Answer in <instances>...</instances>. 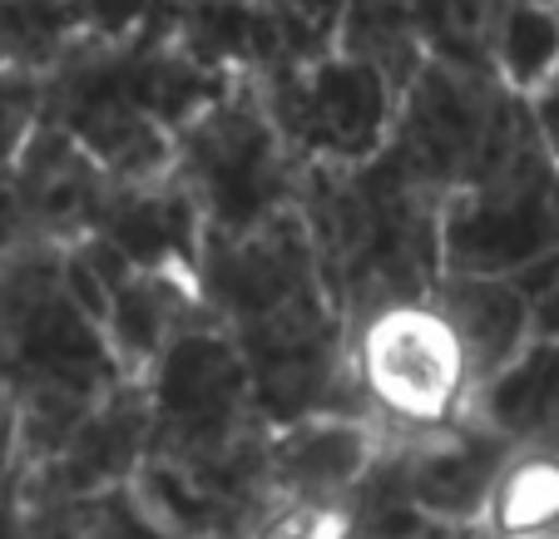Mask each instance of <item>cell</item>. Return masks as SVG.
Masks as SVG:
<instances>
[{
    "mask_svg": "<svg viewBox=\"0 0 559 539\" xmlns=\"http://www.w3.org/2000/svg\"><path fill=\"white\" fill-rule=\"evenodd\" d=\"M199 292L243 351L267 426L302 416H361L347 322L332 302L322 257L297 208L243 238H203Z\"/></svg>",
    "mask_w": 559,
    "mask_h": 539,
    "instance_id": "cell-1",
    "label": "cell"
},
{
    "mask_svg": "<svg viewBox=\"0 0 559 539\" xmlns=\"http://www.w3.org/2000/svg\"><path fill=\"white\" fill-rule=\"evenodd\" d=\"M297 213L307 218L322 277L347 337L386 307L426 302L441 283V199L416 189L381 148L367 164L302 169Z\"/></svg>",
    "mask_w": 559,
    "mask_h": 539,
    "instance_id": "cell-2",
    "label": "cell"
},
{
    "mask_svg": "<svg viewBox=\"0 0 559 539\" xmlns=\"http://www.w3.org/2000/svg\"><path fill=\"white\" fill-rule=\"evenodd\" d=\"M129 371L105 327L64 287V248L21 243L0 253V386L11 402H105Z\"/></svg>",
    "mask_w": 559,
    "mask_h": 539,
    "instance_id": "cell-3",
    "label": "cell"
},
{
    "mask_svg": "<svg viewBox=\"0 0 559 539\" xmlns=\"http://www.w3.org/2000/svg\"><path fill=\"white\" fill-rule=\"evenodd\" d=\"M174 179L203 218V238H243L297 208L302 164L267 115L258 74H233L223 95L174 139Z\"/></svg>",
    "mask_w": 559,
    "mask_h": 539,
    "instance_id": "cell-4",
    "label": "cell"
},
{
    "mask_svg": "<svg viewBox=\"0 0 559 539\" xmlns=\"http://www.w3.org/2000/svg\"><path fill=\"white\" fill-rule=\"evenodd\" d=\"M209 307V302H203ZM154 402V435L148 455L179 466H228L263 455L273 426L263 421L253 396V376L213 312L169 342V351L144 371Z\"/></svg>",
    "mask_w": 559,
    "mask_h": 539,
    "instance_id": "cell-5",
    "label": "cell"
},
{
    "mask_svg": "<svg viewBox=\"0 0 559 539\" xmlns=\"http://www.w3.org/2000/svg\"><path fill=\"white\" fill-rule=\"evenodd\" d=\"M361 416L386 441H416L471 411V371L461 342L431 302L386 307L347 337Z\"/></svg>",
    "mask_w": 559,
    "mask_h": 539,
    "instance_id": "cell-6",
    "label": "cell"
},
{
    "mask_svg": "<svg viewBox=\"0 0 559 539\" xmlns=\"http://www.w3.org/2000/svg\"><path fill=\"white\" fill-rule=\"evenodd\" d=\"M258 89L302 169L312 164L352 169V164L377 159L391 139V119L402 99L386 70L357 60V55H332V60L258 74Z\"/></svg>",
    "mask_w": 559,
    "mask_h": 539,
    "instance_id": "cell-7",
    "label": "cell"
},
{
    "mask_svg": "<svg viewBox=\"0 0 559 539\" xmlns=\"http://www.w3.org/2000/svg\"><path fill=\"white\" fill-rule=\"evenodd\" d=\"M549 173L555 159L539 134L520 144L480 183L441 203V267L465 277H520L555 253L549 233Z\"/></svg>",
    "mask_w": 559,
    "mask_h": 539,
    "instance_id": "cell-8",
    "label": "cell"
},
{
    "mask_svg": "<svg viewBox=\"0 0 559 539\" xmlns=\"http://www.w3.org/2000/svg\"><path fill=\"white\" fill-rule=\"evenodd\" d=\"M115 189L119 179L90 159L80 139L45 119L21 169L0 183V253L21 243H85L90 233H99Z\"/></svg>",
    "mask_w": 559,
    "mask_h": 539,
    "instance_id": "cell-9",
    "label": "cell"
},
{
    "mask_svg": "<svg viewBox=\"0 0 559 539\" xmlns=\"http://www.w3.org/2000/svg\"><path fill=\"white\" fill-rule=\"evenodd\" d=\"M154 435V402H148V381L124 376L105 402L90 411V421L74 431V441L55 455L50 466L11 476L21 490L25 510L74 505V500H95L109 490L134 486L139 466L148 455Z\"/></svg>",
    "mask_w": 559,
    "mask_h": 539,
    "instance_id": "cell-10",
    "label": "cell"
},
{
    "mask_svg": "<svg viewBox=\"0 0 559 539\" xmlns=\"http://www.w3.org/2000/svg\"><path fill=\"white\" fill-rule=\"evenodd\" d=\"M402 445L406 466V495L426 525H455V529H486L490 500L515 460V441L486 426L475 411H465L455 426Z\"/></svg>",
    "mask_w": 559,
    "mask_h": 539,
    "instance_id": "cell-11",
    "label": "cell"
},
{
    "mask_svg": "<svg viewBox=\"0 0 559 539\" xmlns=\"http://www.w3.org/2000/svg\"><path fill=\"white\" fill-rule=\"evenodd\" d=\"M381 431L361 416H302L273 426L267 441V490L293 505H347L371 470Z\"/></svg>",
    "mask_w": 559,
    "mask_h": 539,
    "instance_id": "cell-12",
    "label": "cell"
},
{
    "mask_svg": "<svg viewBox=\"0 0 559 539\" xmlns=\"http://www.w3.org/2000/svg\"><path fill=\"white\" fill-rule=\"evenodd\" d=\"M203 292L193 273H174V267H134L124 253L115 263L109 277V318H105V337L115 347L119 367L129 376H144L169 342L183 327L203 318Z\"/></svg>",
    "mask_w": 559,
    "mask_h": 539,
    "instance_id": "cell-13",
    "label": "cell"
},
{
    "mask_svg": "<svg viewBox=\"0 0 559 539\" xmlns=\"http://www.w3.org/2000/svg\"><path fill=\"white\" fill-rule=\"evenodd\" d=\"M426 302L441 312V322L461 342L465 371H471V392L515 367V357L535 342V318H530L525 292L515 277H465V273H441Z\"/></svg>",
    "mask_w": 559,
    "mask_h": 539,
    "instance_id": "cell-14",
    "label": "cell"
},
{
    "mask_svg": "<svg viewBox=\"0 0 559 539\" xmlns=\"http://www.w3.org/2000/svg\"><path fill=\"white\" fill-rule=\"evenodd\" d=\"M99 238H109L134 267H174L199 277L203 218L174 173L154 183H119L99 218Z\"/></svg>",
    "mask_w": 559,
    "mask_h": 539,
    "instance_id": "cell-15",
    "label": "cell"
},
{
    "mask_svg": "<svg viewBox=\"0 0 559 539\" xmlns=\"http://www.w3.org/2000/svg\"><path fill=\"white\" fill-rule=\"evenodd\" d=\"M471 411L515 445L549 435L559 426V342L535 337L515 357V367H506L490 386H480Z\"/></svg>",
    "mask_w": 559,
    "mask_h": 539,
    "instance_id": "cell-16",
    "label": "cell"
},
{
    "mask_svg": "<svg viewBox=\"0 0 559 539\" xmlns=\"http://www.w3.org/2000/svg\"><path fill=\"white\" fill-rule=\"evenodd\" d=\"M490 539H559V426L515 445L486 515Z\"/></svg>",
    "mask_w": 559,
    "mask_h": 539,
    "instance_id": "cell-17",
    "label": "cell"
},
{
    "mask_svg": "<svg viewBox=\"0 0 559 539\" xmlns=\"http://www.w3.org/2000/svg\"><path fill=\"white\" fill-rule=\"evenodd\" d=\"M490 70L520 99H535L559 74V5L500 0L490 25Z\"/></svg>",
    "mask_w": 559,
    "mask_h": 539,
    "instance_id": "cell-18",
    "label": "cell"
},
{
    "mask_svg": "<svg viewBox=\"0 0 559 539\" xmlns=\"http://www.w3.org/2000/svg\"><path fill=\"white\" fill-rule=\"evenodd\" d=\"M25 515H31L35 539H174L139 505L134 486L109 490V495L95 500H74V505L25 510Z\"/></svg>",
    "mask_w": 559,
    "mask_h": 539,
    "instance_id": "cell-19",
    "label": "cell"
},
{
    "mask_svg": "<svg viewBox=\"0 0 559 539\" xmlns=\"http://www.w3.org/2000/svg\"><path fill=\"white\" fill-rule=\"evenodd\" d=\"M50 85L35 64H0V183L21 169L25 148L45 129Z\"/></svg>",
    "mask_w": 559,
    "mask_h": 539,
    "instance_id": "cell-20",
    "label": "cell"
},
{
    "mask_svg": "<svg viewBox=\"0 0 559 539\" xmlns=\"http://www.w3.org/2000/svg\"><path fill=\"white\" fill-rule=\"evenodd\" d=\"M253 539H357L347 505H293L273 500L267 515L258 519Z\"/></svg>",
    "mask_w": 559,
    "mask_h": 539,
    "instance_id": "cell-21",
    "label": "cell"
},
{
    "mask_svg": "<svg viewBox=\"0 0 559 539\" xmlns=\"http://www.w3.org/2000/svg\"><path fill=\"white\" fill-rule=\"evenodd\" d=\"M515 287L525 292L530 318H535V337L559 342V253L530 263L525 273L515 277Z\"/></svg>",
    "mask_w": 559,
    "mask_h": 539,
    "instance_id": "cell-22",
    "label": "cell"
},
{
    "mask_svg": "<svg viewBox=\"0 0 559 539\" xmlns=\"http://www.w3.org/2000/svg\"><path fill=\"white\" fill-rule=\"evenodd\" d=\"M525 105H530V119H535V134H539V144H545V154L559 164V74L535 99H525Z\"/></svg>",
    "mask_w": 559,
    "mask_h": 539,
    "instance_id": "cell-23",
    "label": "cell"
},
{
    "mask_svg": "<svg viewBox=\"0 0 559 539\" xmlns=\"http://www.w3.org/2000/svg\"><path fill=\"white\" fill-rule=\"evenodd\" d=\"M0 539H35L31 515H25V500H21V490H15V480L11 486H0Z\"/></svg>",
    "mask_w": 559,
    "mask_h": 539,
    "instance_id": "cell-24",
    "label": "cell"
},
{
    "mask_svg": "<svg viewBox=\"0 0 559 539\" xmlns=\"http://www.w3.org/2000/svg\"><path fill=\"white\" fill-rule=\"evenodd\" d=\"M15 476V402L0 386V486H11Z\"/></svg>",
    "mask_w": 559,
    "mask_h": 539,
    "instance_id": "cell-25",
    "label": "cell"
},
{
    "mask_svg": "<svg viewBox=\"0 0 559 539\" xmlns=\"http://www.w3.org/2000/svg\"><path fill=\"white\" fill-rule=\"evenodd\" d=\"M549 233H555V253H559V164L549 173Z\"/></svg>",
    "mask_w": 559,
    "mask_h": 539,
    "instance_id": "cell-26",
    "label": "cell"
},
{
    "mask_svg": "<svg viewBox=\"0 0 559 539\" xmlns=\"http://www.w3.org/2000/svg\"><path fill=\"white\" fill-rule=\"evenodd\" d=\"M0 64H15V55H11V40H5V31H0Z\"/></svg>",
    "mask_w": 559,
    "mask_h": 539,
    "instance_id": "cell-27",
    "label": "cell"
},
{
    "mask_svg": "<svg viewBox=\"0 0 559 539\" xmlns=\"http://www.w3.org/2000/svg\"><path fill=\"white\" fill-rule=\"evenodd\" d=\"M549 5H559V0H549Z\"/></svg>",
    "mask_w": 559,
    "mask_h": 539,
    "instance_id": "cell-28",
    "label": "cell"
}]
</instances>
